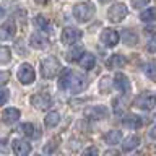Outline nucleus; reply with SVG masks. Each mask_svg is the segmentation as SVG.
Masks as SVG:
<instances>
[{
	"mask_svg": "<svg viewBox=\"0 0 156 156\" xmlns=\"http://www.w3.org/2000/svg\"><path fill=\"white\" fill-rule=\"evenodd\" d=\"M150 3V0H132V7L133 8H143Z\"/></svg>",
	"mask_w": 156,
	"mask_h": 156,
	"instance_id": "c756f323",
	"label": "nucleus"
},
{
	"mask_svg": "<svg viewBox=\"0 0 156 156\" xmlns=\"http://www.w3.org/2000/svg\"><path fill=\"white\" fill-rule=\"evenodd\" d=\"M60 70V63L55 57H46L44 60L41 62V75L42 78H54L57 75V72Z\"/></svg>",
	"mask_w": 156,
	"mask_h": 156,
	"instance_id": "7ed1b4c3",
	"label": "nucleus"
},
{
	"mask_svg": "<svg viewBox=\"0 0 156 156\" xmlns=\"http://www.w3.org/2000/svg\"><path fill=\"white\" fill-rule=\"evenodd\" d=\"M81 36H83V33L78 28L68 26V28H65L62 31V42L63 44H75Z\"/></svg>",
	"mask_w": 156,
	"mask_h": 156,
	"instance_id": "9d476101",
	"label": "nucleus"
},
{
	"mask_svg": "<svg viewBox=\"0 0 156 156\" xmlns=\"http://www.w3.org/2000/svg\"><path fill=\"white\" fill-rule=\"evenodd\" d=\"M85 52V49H83V46H75V47H72L70 49V52L67 54V58L70 62H76L78 58L81 57V54Z\"/></svg>",
	"mask_w": 156,
	"mask_h": 156,
	"instance_id": "393cba45",
	"label": "nucleus"
},
{
	"mask_svg": "<svg viewBox=\"0 0 156 156\" xmlns=\"http://www.w3.org/2000/svg\"><path fill=\"white\" fill-rule=\"evenodd\" d=\"M140 18L143 20V21H146V23L154 21V20H156V8H146V10H143V13L140 15Z\"/></svg>",
	"mask_w": 156,
	"mask_h": 156,
	"instance_id": "bb28decb",
	"label": "nucleus"
},
{
	"mask_svg": "<svg viewBox=\"0 0 156 156\" xmlns=\"http://www.w3.org/2000/svg\"><path fill=\"white\" fill-rule=\"evenodd\" d=\"M150 135L153 136V138H156V125H153V129L150 130Z\"/></svg>",
	"mask_w": 156,
	"mask_h": 156,
	"instance_id": "e433bc0d",
	"label": "nucleus"
},
{
	"mask_svg": "<svg viewBox=\"0 0 156 156\" xmlns=\"http://www.w3.org/2000/svg\"><path fill=\"white\" fill-rule=\"evenodd\" d=\"M58 122H60V114H58L57 111L49 112V114L46 115V119H44V124H46L47 129H54V127H57Z\"/></svg>",
	"mask_w": 156,
	"mask_h": 156,
	"instance_id": "412c9836",
	"label": "nucleus"
},
{
	"mask_svg": "<svg viewBox=\"0 0 156 156\" xmlns=\"http://www.w3.org/2000/svg\"><path fill=\"white\" fill-rule=\"evenodd\" d=\"M101 3H109V2H112V0H99Z\"/></svg>",
	"mask_w": 156,
	"mask_h": 156,
	"instance_id": "ea45409f",
	"label": "nucleus"
},
{
	"mask_svg": "<svg viewBox=\"0 0 156 156\" xmlns=\"http://www.w3.org/2000/svg\"><path fill=\"white\" fill-rule=\"evenodd\" d=\"M18 119H20V111L16 107H8L2 112V120L8 125H13L15 122H18Z\"/></svg>",
	"mask_w": 156,
	"mask_h": 156,
	"instance_id": "2eb2a0df",
	"label": "nucleus"
},
{
	"mask_svg": "<svg viewBox=\"0 0 156 156\" xmlns=\"http://www.w3.org/2000/svg\"><path fill=\"white\" fill-rule=\"evenodd\" d=\"M18 130H20V133H23L26 138H33V136L41 135V133H37V132H36V127H34L33 124H21Z\"/></svg>",
	"mask_w": 156,
	"mask_h": 156,
	"instance_id": "b1692460",
	"label": "nucleus"
},
{
	"mask_svg": "<svg viewBox=\"0 0 156 156\" xmlns=\"http://www.w3.org/2000/svg\"><path fill=\"white\" fill-rule=\"evenodd\" d=\"M88 86V78L83 75V73L73 72L70 68H65L60 73V78H58V88L60 90H68L73 94H78L81 93L85 88Z\"/></svg>",
	"mask_w": 156,
	"mask_h": 156,
	"instance_id": "f257e3e1",
	"label": "nucleus"
},
{
	"mask_svg": "<svg viewBox=\"0 0 156 156\" xmlns=\"http://www.w3.org/2000/svg\"><path fill=\"white\" fill-rule=\"evenodd\" d=\"M57 150V143L55 141H49V145L44 148V153H52V151Z\"/></svg>",
	"mask_w": 156,
	"mask_h": 156,
	"instance_id": "72a5a7b5",
	"label": "nucleus"
},
{
	"mask_svg": "<svg viewBox=\"0 0 156 156\" xmlns=\"http://www.w3.org/2000/svg\"><path fill=\"white\" fill-rule=\"evenodd\" d=\"M112 83H114V86L117 88V91H120L122 94H125V93L130 91V80L124 75V73H115Z\"/></svg>",
	"mask_w": 156,
	"mask_h": 156,
	"instance_id": "ddd939ff",
	"label": "nucleus"
},
{
	"mask_svg": "<svg viewBox=\"0 0 156 156\" xmlns=\"http://www.w3.org/2000/svg\"><path fill=\"white\" fill-rule=\"evenodd\" d=\"M12 146H13V153L18 154V156H26V154L31 153V145H29L26 140L15 138L12 141Z\"/></svg>",
	"mask_w": 156,
	"mask_h": 156,
	"instance_id": "9b49d317",
	"label": "nucleus"
},
{
	"mask_svg": "<svg viewBox=\"0 0 156 156\" xmlns=\"http://www.w3.org/2000/svg\"><path fill=\"white\" fill-rule=\"evenodd\" d=\"M120 37H122V41H124L125 46H135V44L138 42V36H136L133 31H129V29L122 31Z\"/></svg>",
	"mask_w": 156,
	"mask_h": 156,
	"instance_id": "5701e85b",
	"label": "nucleus"
},
{
	"mask_svg": "<svg viewBox=\"0 0 156 156\" xmlns=\"http://www.w3.org/2000/svg\"><path fill=\"white\" fill-rule=\"evenodd\" d=\"M120 140H122V132L120 130H109L104 135V141L107 145H117V143H120Z\"/></svg>",
	"mask_w": 156,
	"mask_h": 156,
	"instance_id": "6ab92c4d",
	"label": "nucleus"
},
{
	"mask_svg": "<svg viewBox=\"0 0 156 156\" xmlns=\"http://www.w3.org/2000/svg\"><path fill=\"white\" fill-rule=\"evenodd\" d=\"M143 72H145V75L148 76L150 80L156 81V62H150V63H146V65L143 67Z\"/></svg>",
	"mask_w": 156,
	"mask_h": 156,
	"instance_id": "a878e982",
	"label": "nucleus"
},
{
	"mask_svg": "<svg viewBox=\"0 0 156 156\" xmlns=\"http://www.w3.org/2000/svg\"><path fill=\"white\" fill-rule=\"evenodd\" d=\"M8 98H10V93L7 90H0V106H3L8 101Z\"/></svg>",
	"mask_w": 156,
	"mask_h": 156,
	"instance_id": "2f4dec72",
	"label": "nucleus"
},
{
	"mask_svg": "<svg viewBox=\"0 0 156 156\" xmlns=\"http://www.w3.org/2000/svg\"><path fill=\"white\" fill-rule=\"evenodd\" d=\"M154 49H156V36L153 37V41H151V44L148 46V51L150 52H154Z\"/></svg>",
	"mask_w": 156,
	"mask_h": 156,
	"instance_id": "c9c22d12",
	"label": "nucleus"
},
{
	"mask_svg": "<svg viewBox=\"0 0 156 156\" xmlns=\"http://www.w3.org/2000/svg\"><path fill=\"white\" fill-rule=\"evenodd\" d=\"M99 151H98L96 148H86L85 151H83V154H98Z\"/></svg>",
	"mask_w": 156,
	"mask_h": 156,
	"instance_id": "f704fd0d",
	"label": "nucleus"
},
{
	"mask_svg": "<svg viewBox=\"0 0 156 156\" xmlns=\"http://www.w3.org/2000/svg\"><path fill=\"white\" fill-rule=\"evenodd\" d=\"M76 62L80 63V67L83 68V70H93V68H94V65H96V58H94V55H93V54H90V52H83L81 57L78 58Z\"/></svg>",
	"mask_w": 156,
	"mask_h": 156,
	"instance_id": "4468645a",
	"label": "nucleus"
},
{
	"mask_svg": "<svg viewBox=\"0 0 156 156\" xmlns=\"http://www.w3.org/2000/svg\"><path fill=\"white\" fill-rule=\"evenodd\" d=\"M127 13H129V10H127V7L124 3H115V5H112V7L109 8L107 16H109L111 21L119 23V21H122V20L127 16Z\"/></svg>",
	"mask_w": 156,
	"mask_h": 156,
	"instance_id": "0eeeda50",
	"label": "nucleus"
},
{
	"mask_svg": "<svg viewBox=\"0 0 156 156\" xmlns=\"http://www.w3.org/2000/svg\"><path fill=\"white\" fill-rule=\"evenodd\" d=\"M140 145V138L136 135H130L129 138H125V141L122 143V151L124 153H130V151H133L136 146Z\"/></svg>",
	"mask_w": 156,
	"mask_h": 156,
	"instance_id": "a211bd4d",
	"label": "nucleus"
},
{
	"mask_svg": "<svg viewBox=\"0 0 156 156\" xmlns=\"http://www.w3.org/2000/svg\"><path fill=\"white\" fill-rule=\"evenodd\" d=\"M10 58H12V52H10V49L8 47H0V65L10 62Z\"/></svg>",
	"mask_w": 156,
	"mask_h": 156,
	"instance_id": "c85d7f7f",
	"label": "nucleus"
},
{
	"mask_svg": "<svg viewBox=\"0 0 156 156\" xmlns=\"http://www.w3.org/2000/svg\"><path fill=\"white\" fill-rule=\"evenodd\" d=\"M16 34V24L13 21H7L0 26V41H10Z\"/></svg>",
	"mask_w": 156,
	"mask_h": 156,
	"instance_id": "f8f14e48",
	"label": "nucleus"
},
{
	"mask_svg": "<svg viewBox=\"0 0 156 156\" xmlns=\"http://www.w3.org/2000/svg\"><path fill=\"white\" fill-rule=\"evenodd\" d=\"M8 140L5 138V136H2V138H0V151H2V153H7L8 151Z\"/></svg>",
	"mask_w": 156,
	"mask_h": 156,
	"instance_id": "473e14b6",
	"label": "nucleus"
},
{
	"mask_svg": "<svg viewBox=\"0 0 156 156\" xmlns=\"http://www.w3.org/2000/svg\"><path fill=\"white\" fill-rule=\"evenodd\" d=\"M36 2H37V3H42V5H44V3H47L49 0H36Z\"/></svg>",
	"mask_w": 156,
	"mask_h": 156,
	"instance_id": "58836bf2",
	"label": "nucleus"
},
{
	"mask_svg": "<svg viewBox=\"0 0 156 156\" xmlns=\"http://www.w3.org/2000/svg\"><path fill=\"white\" fill-rule=\"evenodd\" d=\"M31 102H33V106L37 107L39 111H46V109L51 107L52 99H51V96H49L47 93H37V94H34L31 98Z\"/></svg>",
	"mask_w": 156,
	"mask_h": 156,
	"instance_id": "6e6552de",
	"label": "nucleus"
},
{
	"mask_svg": "<svg viewBox=\"0 0 156 156\" xmlns=\"http://www.w3.org/2000/svg\"><path fill=\"white\" fill-rule=\"evenodd\" d=\"M111 86H112L111 76H102V80H101V83H99L101 93H109V91H111Z\"/></svg>",
	"mask_w": 156,
	"mask_h": 156,
	"instance_id": "cd10ccee",
	"label": "nucleus"
},
{
	"mask_svg": "<svg viewBox=\"0 0 156 156\" xmlns=\"http://www.w3.org/2000/svg\"><path fill=\"white\" fill-rule=\"evenodd\" d=\"M106 65H107V68H120V67H124L125 65V58H124V55H120V54H114L109 60L106 62Z\"/></svg>",
	"mask_w": 156,
	"mask_h": 156,
	"instance_id": "4be33fe9",
	"label": "nucleus"
},
{
	"mask_svg": "<svg viewBox=\"0 0 156 156\" xmlns=\"http://www.w3.org/2000/svg\"><path fill=\"white\" fill-rule=\"evenodd\" d=\"M8 80H10V72H7V70L0 72V86L8 83Z\"/></svg>",
	"mask_w": 156,
	"mask_h": 156,
	"instance_id": "7c9ffc66",
	"label": "nucleus"
},
{
	"mask_svg": "<svg viewBox=\"0 0 156 156\" xmlns=\"http://www.w3.org/2000/svg\"><path fill=\"white\" fill-rule=\"evenodd\" d=\"M85 115L93 120H102L109 117V109L106 106H91L85 109Z\"/></svg>",
	"mask_w": 156,
	"mask_h": 156,
	"instance_id": "39448f33",
	"label": "nucleus"
},
{
	"mask_svg": "<svg viewBox=\"0 0 156 156\" xmlns=\"http://www.w3.org/2000/svg\"><path fill=\"white\" fill-rule=\"evenodd\" d=\"M3 16H5V10L0 7V18H3Z\"/></svg>",
	"mask_w": 156,
	"mask_h": 156,
	"instance_id": "4c0bfd02",
	"label": "nucleus"
},
{
	"mask_svg": "<svg viewBox=\"0 0 156 156\" xmlns=\"http://www.w3.org/2000/svg\"><path fill=\"white\" fill-rule=\"evenodd\" d=\"M119 41H120V34L117 31H114V29H104V31L101 33V42L107 47L117 46Z\"/></svg>",
	"mask_w": 156,
	"mask_h": 156,
	"instance_id": "1a4fd4ad",
	"label": "nucleus"
},
{
	"mask_svg": "<svg viewBox=\"0 0 156 156\" xmlns=\"http://www.w3.org/2000/svg\"><path fill=\"white\" fill-rule=\"evenodd\" d=\"M29 44H31L34 49H46L49 46V41L41 33H33L31 37H29Z\"/></svg>",
	"mask_w": 156,
	"mask_h": 156,
	"instance_id": "dca6fc26",
	"label": "nucleus"
},
{
	"mask_svg": "<svg viewBox=\"0 0 156 156\" xmlns=\"http://www.w3.org/2000/svg\"><path fill=\"white\" fill-rule=\"evenodd\" d=\"M16 76H18L20 83H23V85H31V83L36 80V73H34V68L29 65V63H23V65L18 68Z\"/></svg>",
	"mask_w": 156,
	"mask_h": 156,
	"instance_id": "20e7f679",
	"label": "nucleus"
},
{
	"mask_svg": "<svg viewBox=\"0 0 156 156\" xmlns=\"http://www.w3.org/2000/svg\"><path fill=\"white\" fill-rule=\"evenodd\" d=\"M34 24L41 29L44 33H51L52 31V26L51 23H49V20L46 16H42V15H37V16H34Z\"/></svg>",
	"mask_w": 156,
	"mask_h": 156,
	"instance_id": "aec40b11",
	"label": "nucleus"
},
{
	"mask_svg": "<svg viewBox=\"0 0 156 156\" xmlns=\"http://www.w3.org/2000/svg\"><path fill=\"white\" fill-rule=\"evenodd\" d=\"M133 106L141 111H150L156 106V96L154 94H140L138 98H135Z\"/></svg>",
	"mask_w": 156,
	"mask_h": 156,
	"instance_id": "423d86ee",
	"label": "nucleus"
},
{
	"mask_svg": "<svg viewBox=\"0 0 156 156\" xmlns=\"http://www.w3.org/2000/svg\"><path fill=\"white\" fill-rule=\"evenodd\" d=\"M122 124H124V127H127V129L133 130V129H138V127L143 124V120H141V117L135 115V114H127L124 119H122Z\"/></svg>",
	"mask_w": 156,
	"mask_h": 156,
	"instance_id": "f3484780",
	"label": "nucleus"
},
{
	"mask_svg": "<svg viewBox=\"0 0 156 156\" xmlns=\"http://www.w3.org/2000/svg\"><path fill=\"white\" fill-rule=\"evenodd\" d=\"M94 13H96V7L91 2H83V3H78L73 7V16L80 23L90 21L94 16Z\"/></svg>",
	"mask_w": 156,
	"mask_h": 156,
	"instance_id": "f03ea898",
	"label": "nucleus"
}]
</instances>
